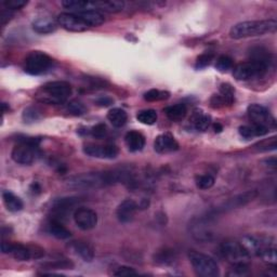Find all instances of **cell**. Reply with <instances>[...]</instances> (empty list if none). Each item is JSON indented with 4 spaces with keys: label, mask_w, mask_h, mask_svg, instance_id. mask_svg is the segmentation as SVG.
Segmentation results:
<instances>
[{
    "label": "cell",
    "mask_w": 277,
    "mask_h": 277,
    "mask_svg": "<svg viewBox=\"0 0 277 277\" xmlns=\"http://www.w3.org/2000/svg\"><path fill=\"white\" fill-rule=\"evenodd\" d=\"M129 172L125 171H102V172H88L75 175L65 181L66 187L72 190L89 191L105 188L121 181L129 180Z\"/></svg>",
    "instance_id": "1"
},
{
    "label": "cell",
    "mask_w": 277,
    "mask_h": 277,
    "mask_svg": "<svg viewBox=\"0 0 277 277\" xmlns=\"http://www.w3.org/2000/svg\"><path fill=\"white\" fill-rule=\"evenodd\" d=\"M277 29L276 20L245 21L235 24L230 29V37L235 40L263 36L265 34L275 33Z\"/></svg>",
    "instance_id": "2"
},
{
    "label": "cell",
    "mask_w": 277,
    "mask_h": 277,
    "mask_svg": "<svg viewBox=\"0 0 277 277\" xmlns=\"http://www.w3.org/2000/svg\"><path fill=\"white\" fill-rule=\"evenodd\" d=\"M72 95V86L66 81H50L45 83L35 96L36 100L49 105L65 103Z\"/></svg>",
    "instance_id": "3"
},
{
    "label": "cell",
    "mask_w": 277,
    "mask_h": 277,
    "mask_svg": "<svg viewBox=\"0 0 277 277\" xmlns=\"http://www.w3.org/2000/svg\"><path fill=\"white\" fill-rule=\"evenodd\" d=\"M38 156V141L33 138L20 140V143L15 145L11 152L13 161L23 166H29L35 163Z\"/></svg>",
    "instance_id": "4"
},
{
    "label": "cell",
    "mask_w": 277,
    "mask_h": 277,
    "mask_svg": "<svg viewBox=\"0 0 277 277\" xmlns=\"http://www.w3.org/2000/svg\"><path fill=\"white\" fill-rule=\"evenodd\" d=\"M270 65L271 63L250 60L248 62L240 63L237 66H235L233 71V76L235 79L239 81H247L250 79L263 77L268 69H270Z\"/></svg>",
    "instance_id": "5"
},
{
    "label": "cell",
    "mask_w": 277,
    "mask_h": 277,
    "mask_svg": "<svg viewBox=\"0 0 277 277\" xmlns=\"http://www.w3.org/2000/svg\"><path fill=\"white\" fill-rule=\"evenodd\" d=\"M190 262L197 275L203 277H217L220 274L219 265L214 260L205 254L192 250L189 253Z\"/></svg>",
    "instance_id": "6"
},
{
    "label": "cell",
    "mask_w": 277,
    "mask_h": 277,
    "mask_svg": "<svg viewBox=\"0 0 277 277\" xmlns=\"http://www.w3.org/2000/svg\"><path fill=\"white\" fill-rule=\"evenodd\" d=\"M53 58L43 51H32L24 62V70L27 74L38 76L49 72L53 66Z\"/></svg>",
    "instance_id": "7"
},
{
    "label": "cell",
    "mask_w": 277,
    "mask_h": 277,
    "mask_svg": "<svg viewBox=\"0 0 277 277\" xmlns=\"http://www.w3.org/2000/svg\"><path fill=\"white\" fill-rule=\"evenodd\" d=\"M3 254L11 255L18 261H29L30 259H37L44 256V250L38 247H29L22 244H12L9 241L3 240Z\"/></svg>",
    "instance_id": "8"
},
{
    "label": "cell",
    "mask_w": 277,
    "mask_h": 277,
    "mask_svg": "<svg viewBox=\"0 0 277 277\" xmlns=\"http://www.w3.org/2000/svg\"><path fill=\"white\" fill-rule=\"evenodd\" d=\"M221 254L225 260L232 264L248 263L250 255L240 241L225 240L221 245Z\"/></svg>",
    "instance_id": "9"
},
{
    "label": "cell",
    "mask_w": 277,
    "mask_h": 277,
    "mask_svg": "<svg viewBox=\"0 0 277 277\" xmlns=\"http://www.w3.org/2000/svg\"><path fill=\"white\" fill-rule=\"evenodd\" d=\"M247 113L250 120L254 125L262 126L268 130L276 127V120L274 116L266 107L260 104H250L247 108Z\"/></svg>",
    "instance_id": "10"
},
{
    "label": "cell",
    "mask_w": 277,
    "mask_h": 277,
    "mask_svg": "<svg viewBox=\"0 0 277 277\" xmlns=\"http://www.w3.org/2000/svg\"><path fill=\"white\" fill-rule=\"evenodd\" d=\"M57 24L69 32H74V33H81L87 30L89 27V25L83 21L80 16L77 13L74 12H64L58 14L57 16Z\"/></svg>",
    "instance_id": "11"
},
{
    "label": "cell",
    "mask_w": 277,
    "mask_h": 277,
    "mask_svg": "<svg viewBox=\"0 0 277 277\" xmlns=\"http://www.w3.org/2000/svg\"><path fill=\"white\" fill-rule=\"evenodd\" d=\"M74 221L82 231H90L98 224V214L90 208L80 207L74 211Z\"/></svg>",
    "instance_id": "12"
},
{
    "label": "cell",
    "mask_w": 277,
    "mask_h": 277,
    "mask_svg": "<svg viewBox=\"0 0 277 277\" xmlns=\"http://www.w3.org/2000/svg\"><path fill=\"white\" fill-rule=\"evenodd\" d=\"M80 203L79 198L77 197H64L56 199L53 205H52V219L61 221L70 214V212L73 210V209L76 207Z\"/></svg>",
    "instance_id": "13"
},
{
    "label": "cell",
    "mask_w": 277,
    "mask_h": 277,
    "mask_svg": "<svg viewBox=\"0 0 277 277\" xmlns=\"http://www.w3.org/2000/svg\"><path fill=\"white\" fill-rule=\"evenodd\" d=\"M83 153L90 157L101 159H113L118 155V147L113 144H94L89 143L83 146Z\"/></svg>",
    "instance_id": "14"
},
{
    "label": "cell",
    "mask_w": 277,
    "mask_h": 277,
    "mask_svg": "<svg viewBox=\"0 0 277 277\" xmlns=\"http://www.w3.org/2000/svg\"><path fill=\"white\" fill-rule=\"evenodd\" d=\"M258 196L257 191H248L242 193V194L234 196L233 198L229 199L226 203H224V205L222 207H220L218 209V211H230L233 210V209H237V208H241L246 206L247 204H249L250 201H253L256 197Z\"/></svg>",
    "instance_id": "15"
},
{
    "label": "cell",
    "mask_w": 277,
    "mask_h": 277,
    "mask_svg": "<svg viewBox=\"0 0 277 277\" xmlns=\"http://www.w3.org/2000/svg\"><path fill=\"white\" fill-rule=\"evenodd\" d=\"M191 232L192 236L201 242L210 241L213 236L208 219H199L193 222L191 225Z\"/></svg>",
    "instance_id": "16"
},
{
    "label": "cell",
    "mask_w": 277,
    "mask_h": 277,
    "mask_svg": "<svg viewBox=\"0 0 277 277\" xmlns=\"http://www.w3.org/2000/svg\"><path fill=\"white\" fill-rule=\"evenodd\" d=\"M154 148L158 154H169L179 149V143L170 133H163L154 142Z\"/></svg>",
    "instance_id": "17"
},
{
    "label": "cell",
    "mask_w": 277,
    "mask_h": 277,
    "mask_svg": "<svg viewBox=\"0 0 277 277\" xmlns=\"http://www.w3.org/2000/svg\"><path fill=\"white\" fill-rule=\"evenodd\" d=\"M139 209L138 204L132 199H126L116 209V217L121 223H129L133 220Z\"/></svg>",
    "instance_id": "18"
},
{
    "label": "cell",
    "mask_w": 277,
    "mask_h": 277,
    "mask_svg": "<svg viewBox=\"0 0 277 277\" xmlns=\"http://www.w3.org/2000/svg\"><path fill=\"white\" fill-rule=\"evenodd\" d=\"M126 145L130 152H140L145 146V138L139 131H129L125 137Z\"/></svg>",
    "instance_id": "19"
},
{
    "label": "cell",
    "mask_w": 277,
    "mask_h": 277,
    "mask_svg": "<svg viewBox=\"0 0 277 277\" xmlns=\"http://www.w3.org/2000/svg\"><path fill=\"white\" fill-rule=\"evenodd\" d=\"M125 7L124 2L119 0H104V2H92V10L104 11L108 13H117L122 11Z\"/></svg>",
    "instance_id": "20"
},
{
    "label": "cell",
    "mask_w": 277,
    "mask_h": 277,
    "mask_svg": "<svg viewBox=\"0 0 277 277\" xmlns=\"http://www.w3.org/2000/svg\"><path fill=\"white\" fill-rule=\"evenodd\" d=\"M57 24L52 19L43 16V18H38L33 22V29L38 34H51L56 30Z\"/></svg>",
    "instance_id": "21"
},
{
    "label": "cell",
    "mask_w": 277,
    "mask_h": 277,
    "mask_svg": "<svg viewBox=\"0 0 277 277\" xmlns=\"http://www.w3.org/2000/svg\"><path fill=\"white\" fill-rule=\"evenodd\" d=\"M72 249L76 253L83 261L91 262L95 258V251L88 242L86 241H73L71 245Z\"/></svg>",
    "instance_id": "22"
},
{
    "label": "cell",
    "mask_w": 277,
    "mask_h": 277,
    "mask_svg": "<svg viewBox=\"0 0 277 277\" xmlns=\"http://www.w3.org/2000/svg\"><path fill=\"white\" fill-rule=\"evenodd\" d=\"M76 13L89 25V27H98L105 21L103 14L97 10H85Z\"/></svg>",
    "instance_id": "23"
},
{
    "label": "cell",
    "mask_w": 277,
    "mask_h": 277,
    "mask_svg": "<svg viewBox=\"0 0 277 277\" xmlns=\"http://www.w3.org/2000/svg\"><path fill=\"white\" fill-rule=\"evenodd\" d=\"M48 233L57 239H67L72 236L71 232L62 224L61 221L51 219L48 224Z\"/></svg>",
    "instance_id": "24"
},
{
    "label": "cell",
    "mask_w": 277,
    "mask_h": 277,
    "mask_svg": "<svg viewBox=\"0 0 277 277\" xmlns=\"http://www.w3.org/2000/svg\"><path fill=\"white\" fill-rule=\"evenodd\" d=\"M3 200L6 208L11 212H18L23 209V201L20 197L14 195L12 192H3Z\"/></svg>",
    "instance_id": "25"
},
{
    "label": "cell",
    "mask_w": 277,
    "mask_h": 277,
    "mask_svg": "<svg viewBox=\"0 0 277 277\" xmlns=\"http://www.w3.org/2000/svg\"><path fill=\"white\" fill-rule=\"evenodd\" d=\"M270 131L267 128L262 127V126L259 125H251V126H241L239 127V134L245 139H251L255 137H262L265 136V134Z\"/></svg>",
    "instance_id": "26"
},
{
    "label": "cell",
    "mask_w": 277,
    "mask_h": 277,
    "mask_svg": "<svg viewBox=\"0 0 277 277\" xmlns=\"http://www.w3.org/2000/svg\"><path fill=\"white\" fill-rule=\"evenodd\" d=\"M165 113L171 121L178 122L186 118V116L188 114V108L184 104H175L172 106L166 107Z\"/></svg>",
    "instance_id": "27"
},
{
    "label": "cell",
    "mask_w": 277,
    "mask_h": 277,
    "mask_svg": "<svg viewBox=\"0 0 277 277\" xmlns=\"http://www.w3.org/2000/svg\"><path fill=\"white\" fill-rule=\"evenodd\" d=\"M107 119L114 127L121 128L126 125V122H127L128 115L124 110H121V108L116 107L107 113Z\"/></svg>",
    "instance_id": "28"
},
{
    "label": "cell",
    "mask_w": 277,
    "mask_h": 277,
    "mask_svg": "<svg viewBox=\"0 0 277 277\" xmlns=\"http://www.w3.org/2000/svg\"><path fill=\"white\" fill-rule=\"evenodd\" d=\"M194 128L198 131L207 130L211 125V117L204 112H195L191 119Z\"/></svg>",
    "instance_id": "29"
},
{
    "label": "cell",
    "mask_w": 277,
    "mask_h": 277,
    "mask_svg": "<svg viewBox=\"0 0 277 277\" xmlns=\"http://www.w3.org/2000/svg\"><path fill=\"white\" fill-rule=\"evenodd\" d=\"M157 112L155 110H144L138 113L137 115V119L143 125H154L157 121Z\"/></svg>",
    "instance_id": "30"
},
{
    "label": "cell",
    "mask_w": 277,
    "mask_h": 277,
    "mask_svg": "<svg viewBox=\"0 0 277 277\" xmlns=\"http://www.w3.org/2000/svg\"><path fill=\"white\" fill-rule=\"evenodd\" d=\"M254 147H255V149L259 150V152H268V150H275L277 147L276 137H272L270 139L260 141Z\"/></svg>",
    "instance_id": "31"
},
{
    "label": "cell",
    "mask_w": 277,
    "mask_h": 277,
    "mask_svg": "<svg viewBox=\"0 0 277 277\" xmlns=\"http://www.w3.org/2000/svg\"><path fill=\"white\" fill-rule=\"evenodd\" d=\"M169 92L167 91H161L157 89H152L144 94V99L148 102H155V101H161V100H166L169 98Z\"/></svg>",
    "instance_id": "32"
},
{
    "label": "cell",
    "mask_w": 277,
    "mask_h": 277,
    "mask_svg": "<svg viewBox=\"0 0 277 277\" xmlns=\"http://www.w3.org/2000/svg\"><path fill=\"white\" fill-rule=\"evenodd\" d=\"M196 186L200 190H209L214 186V178L211 174H201L196 178Z\"/></svg>",
    "instance_id": "33"
},
{
    "label": "cell",
    "mask_w": 277,
    "mask_h": 277,
    "mask_svg": "<svg viewBox=\"0 0 277 277\" xmlns=\"http://www.w3.org/2000/svg\"><path fill=\"white\" fill-rule=\"evenodd\" d=\"M232 67H233V60L229 55H221L217 58L216 69L219 72L225 73L230 71Z\"/></svg>",
    "instance_id": "34"
},
{
    "label": "cell",
    "mask_w": 277,
    "mask_h": 277,
    "mask_svg": "<svg viewBox=\"0 0 277 277\" xmlns=\"http://www.w3.org/2000/svg\"><path fill=\"white\" fill-rule=\"evenodd\" d=\"M233 102L230 101L229 99H226L224 96H222L221 94L219 95H213L210 99V106L212 108H222L225 106H230L232 105Z\"/></svg>",
    "instance_id": "35"
},
{
    "label": "cell",
    "mask_w": 277,
    "mask_h": 277,
    "mask_svg": "<svg viewBox=\"0 0 277 277\" xmlns=\"http://www.w3.org/2000/svg\"><path fill=\"white\" fill-rule=\"evenodd\" d=\"M174 259H175V256H174V253H172V250L165 249L161 251L159 254H157L155 261L161 264H170L174 261Z\"/></svg>",
    "instance_id": "36"
},
{
    "label": "cell",
    "mask_w": 277,
    "mask_h": 277,
    "mask_svg": "<svg viewBox=\"0 0 277 277\" xmlns=\"http://www.w3.org/2000/svg\"><path fill=\"white\" fill-rule=\"evenodd\" d=\"M66 111L69 112L70 114H72V115L80 116L82 114H85L87 110H86L85 105H83L80 102H78V101H72V102H70L69 104H67Z\"/></svg>",
    "instance_id": "37"
},
{
    "label": "cell",
    "mask_w": 277,
    "mask_h": 277,
    "mask_svg": "<svg viewBox=\"0 0 277 277\" xmlns=\"http://www.w3.org/2000/svg\"><path fill=\"white\" fill-rule=\"evenodd\" d=\"M231 271L229 272V276H246L249 274V265L248 263H237L232 264Z\"/></svg>",
    "instance_id": "38"
},
{
    "label": "cell",
    "mask_w": 277,
    "mask_h": 277,
    "mask_svg": "<svg viewBox=\"0 0 277 277\" xmlns=\"http://www.w3.org/2000/svg\"><path fill=\"white\" fill-rule=\"evenodd\" d=\"M28 4L26 0H4L3 6L6 8L7 10H19L21 8L25 7Z\"/></svg>",
    "instance_id": "39"
},
{
    "label": "cell",
    "mask_w": 277,
    "mask_h": 277,
    "mask_svg": "<svg viewBox=\"0 0 277 277\" xmlns=\"http://www.w3.org/2000/svg\"><path fill=\"white\" fill-rule=\"evenodd\" d=\"M90 134L96 139H104L107 134V128L104 124H98L90 130Z\"/></svg>",
    "instance_id": "40"
},
{
    "label": "cell",
    "mask_w": 277,
    "mask_h": 277,
    "mask_svg": "<svg viewBox=\"0 0 277 277\" xmlns=\"http://www.w3.org/2000/svg\"><path fill=\"white\" fill-rule=\"evenodd\" d=\"M40 118V112L35 107H28L24 111L23 114V119L27 122L36 121Z\"/></svg>",
    "instance_id": "41"
},
{
    "label": "cell",
    "mask_w": 277,
    "mask_h": 277,
    "mask_svg": "<svg viewBox=\"0 0 277 277\" xmlns=\"http://www.w3.org/2000/svg\"><path fill=\"white\" fill-rule=\"evenodd\" d=\"M213 60V54L212 53H204L197 57L196 60V64L195 67L198 70L200 69H205L206 66H208L209 64L211 63V61Z\"/></svg>",
    "instance_id": "42"
},
{
    "label": "cell",
    "mask_w": 277,
    "mask_h": 277,
    "mask_svg": "<svg viewBox=\"0 0 277 277\" xmlns=\"http://www.w3.org/2000/svg\"><path fill=\"white\" fill-rule=\"evenodd\" d=\"M115 276H131V275H138V272L134 271L132 267L129 266H120L116 268V271L113 273Z\"/></svg>",
    "instance_id": "43"
},
{
    "label": "cell",
    "mask_w": 277,
    "mask_h": 277,
    "mask_svg": "<svg viewBox=\"0 0 277 277\" xmlns=\"http://www.w3.org/2000/svg\"><path fill=\"white\" fill-rule=\"evenodd\" d=\"M13 16L12 11L10 10H4L0 14V21H2V25H6L8 22H9Z\"/></svg>",
    "instance_id": "44"
},
{
    "label": "cell",
    "mask_w": 277,
    "mask_h": 277,
    "mask_svg": "<svg viewBox=\"0 0 277 277\" xmlns=\"http://www.w3.org/2000/svg\"><path fill=\"white\" fill-rule=\"evenodd\" d=\"M97 104L100 106H110L113 104V100L107 97H102L97 100Z\"/></svg>",
    "instance_id": "45"
},
{
    "label": "cell",
    "mask_w": 277,
    "mask_h": 277,
    "mask_svg": "<svg viewBox=\"0 0 277 277\" xmlns=\"http://www.w3.org/2000/svg\"><path fill=\"white\" fill-rule=\"evenodd\" d=\"M264 163H266V164H267L266 166H268V167L275 168V167H276V158L273 157V158H271V159H266V161H265Z\"/></svg>",
    "instance_id": "46"
},
{
    "label": "cell",
    "mask_w": 277,
    "mask_h": 277,
    "mask_svg": "<svg viewBox=\"0 0 277 277\" xmlns=\"http://www.w3.org/2000/svg\"><path fill=\"white\" fill-rule=\"evenodd\" d=\"M213 129H214L216 132H221L223 130V127H222V126L220 124L217 122V124L213 125Z\"/></svg>",
    "instance_id": "47"
}]
</instances>
